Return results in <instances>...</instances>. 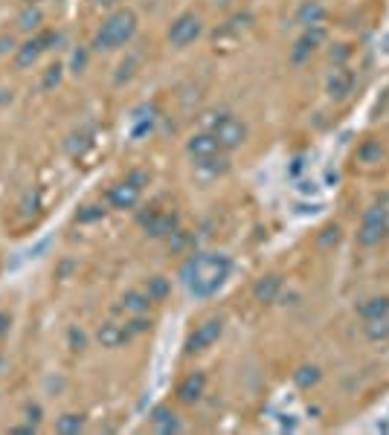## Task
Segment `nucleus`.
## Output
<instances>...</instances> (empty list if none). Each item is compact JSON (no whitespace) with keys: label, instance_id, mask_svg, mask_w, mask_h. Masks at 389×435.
Segmentation results:
<instances>
[{"label":"nucleus","instance_id":"obj_10","mask_svg":"<svg viewBox=\"0 0 389 435\" xmlns=\"http://www.w3.org/2000/svg\"><path fill=\"white\" fill-rule=\"evenodd\" d=\"M352 90H354V72H352L349 67H343V64H337V67L331 70L328 82H326L328 99L343 102V99H349V96H352Z\"/></svg>","mask_w":389,"mask_h":435},{"label":"nucleus","instance_id":"obj_12","mask_svg":"<svg viewBox=\"0 0 389 435\" xmlns=\"http://www.w3.org/2000/svg\"><path fill=\"white\" fill-rule=\"evenodd\" d=\"M192 165H194V172H198L201 177L215 180V177H224V175L230 172V157H227V151H218V154H212V157H198V160H192Z\"/></svg>","mask_w":389,"mask_h":435},{"label":"nucleus","instance_id":"obj_4","mask_svg":"<svg viewBox=\"0 0 389 435\" xmlns=\"http://www.w3.org/2000/svg\"><path fill=\"white\" fill-rule=\"evenodd\" d=\"M56 44H61V35L58 32H53V30H41L38 35H32L30 41H23L18 50H15V67L18 70H27V67H32L47 50H53Z\"/></svg>","mask_w":389,"mask_h":435},{"label":"nucleus","instance_id":"obj_11","mask_svg":"<svg viewBox=\"0 0 389 435\" xmlns=\"http://www.w3.org/2000/svg\"><path fill=\"white\" fill-rule=\"evenodd\" d=\"M140 191L142 189H137V186H131L128 180H119V183H113L111 189H108V206L111 209H134L137 203H140Z\"/></svg>","mask_w":389,"mask_h":435},{"label":"nucleus","instance_id":"obj_28","mask_svg":"<svg viewBox=\"0 0 389 435\" xmlns=\"http://www.w3.org/2000/svg\"><path fill=\"white\" fill-rule=\"evenodd\" d=\"M340 238H343V229H340L337 224H328L317 232V247L320 250H334L340 244Z\"/></svg>","mask_w":389,"mask_h":435},{"label":"nucleus","instance_id":"obj_22","mask_svg":"<svg viewBox=\"0 0 389 435\" xmlns=\"http://www.w3.org/2000/svg\"><path fill=\"white\" fill-rule=\"evenodd\" d=\"M149 308H152V299L145 296V290H125L123 310H128V313H149Z\"/></svg>","mask_w":389,"mask_h":435},{"label":"nucleus","instance_id":"obj_29","mask_svg":"<svg viewBox=\"0 0 389 435\" xmlns=\"http://www.w3.org/2000/svg\"><path fill=\"white\" fill-rule=\"evenodd\" d=\"M102 218H105V209L96 206V203H90V206H82V209H79L76 221H79V224H96V221H102Z\"/></svg>","mask_w":389,"mask_h":435},{"label":"nucleus","instance_id":"obj_40","mask_svg":"<svg viewBox=\"0 0 389 435\" xmlns=\"http://www.w3.org/2000/svg\"><path fill=\"white\" fill-rule=\"evenodd\" d=\"M99 6H113V4H119V0H96Z\"/></svg>","mask_w":389,"mask_h":435},{"label":"nucleus","instance_id":"obj_19","mask_svg":"<svg viewBox=\"0 0 389 435\" xmlns=\"http://www.w3.org/2000/svg\"><path fill=\"white\" fill-rule=\"evenodd\" d=\"M297 20L302 23V27H320V23L326 20V6L320 4V0H305V4L297 9Z\"/></svg>","mask_w":389,"mask_h":435},{"label":"nucleus","instance_id":"obj_6","mask_svg":"<svg viewBox=\"0 0 389 435\" xmlns=\"http://www.w3.org/2000/svg\"><path fill=\"white\" fill-rule=\"evenodd\" d=\"M137 224L149 232L152 238H168L172 232L180 229V218H178V212H163V209L149 206V212L137 215Z\"/></svg>","mask_w":389,"mask_h":435},{"label":"nucleus","instance_id":"obj_20","mask_svg":"<svg viewBox=\"0 0 389 435\" xmlns=\"http://www.w3.org/2000/svg\"><path fill=\"white\" fill-rule=\"evenodd\" d=\"M357 317L366 320H378V317H389V296H372L363 305H357Z\"/></svg>","mask_w":389,"mask_h":435},{"label":"nucleus","instance_id":"obj_32","mask_svg":"<svg viewBox=\"0 0 389 435\" xmlns=\"http://www.w3.org/2000/svg\"><path fill=\"white\" fill-rule=\"evenodd\" d=\"M125 180L131 183V186H137V189H142V186H149V172H142V168H134V172H128L125 175Z\"/></svg>","mask_w":389,"mask_h":435},{"label":"nucleus","instance_id":"obj_37","mask_svg":"<svg viewBox=\"0 0 389 435\" xmlns=\"http://www.w3.org/2000/svg\"><path fill=\"white\" fill-rule=\"evenodd\" d=\"M6 50H18V46H15V38H12V35H0V56H4Z\"/></svg>","mask_w":389,"mask_h":435},{"label":"nucleus","instance_id":"obj_15","mask_svg":"<svg viewBox=\"0 0 389 435\" xmlns=\"http://www.w3.org/2000/svg\"><path fill=\"white\" fill-rule=\"evenodd\" d=\"M154 125H157V108H154V105L140 108V111L134 113V119H131V139H134V142L145 139V137L154 131Z\"/></svg>","mask_w":389,"mask_h":435},{"label":"nucleus","instance_id":"obj_21","mask_svg":"<svg viewBox=\"0 0 389 435\" xmlns=\"http://www.w3.org/2000/svg\"><path fill=\"white\" fill-rule=\"evenodd\" d=\"M363 334H366L369 343H386L389 340V317L366 320V322H363Z\"/></svg>","mask_w":389,"mask_h":435},{"label":"nucleus","instance_id":"obj_8","mask_svg":"<svg viewBox=\"0 0 389 435\" xmlns=\"http://www.w3.org/2000/svg\"><path fill=\"white\" fill-rule=\"evenodd\" d=\"M221 334H224V320H218V317L204 320L201 325H194V331L186 336L183 351L186 354H201V351H206L209 346H215L218 340H221Z\"/></svg>","mask_w":389,"mask_h":435},{"label":"nucleus","instance_id":"obj_1","mask_svg":"<svg viewBox=\"0 0 389 435\" xmlns=\"http://www.w3.org/2000/svg\"><path fill=\"white\" fill-rule=\"evenodd\" d=\"M233 273V258L227 253H194L183 261L180 282L194 299H209L227 284Z\"/></svg>","mask_w":389,"mask_h":435},{"label":"nucleus","instance_id":"obj_27","mask_svg":"<svg viewBox=\"0 0 389 435\" xmlns=\"http://www.w3.org/2000/svg\"><path fill=\"white\" fill-rule=\"evenodd\" d=\"M357 160L360 163H381L383 160V145L378 142V139H366V142H363L360 145V149H357Z\"/></svg>","mask_w":389,"mask_h":435},{"label":"nucleus","instance_id":"obj_2","mask_svg":"<svg viewBox=\"0 0 389 435\" xmlns=\"http://www.w3.org/2000/svg\"><path fill=\"white\" fill-rule=\"evenodd\" d=\"M134 32H137V15L131 9H116L102 20L99 32L93 38V50L113 53L119 46H125L134 38Z\"/></svg>","mask_w":389,"mask_h":435},{"label":"nucleus","instance_id":"obj_41","mask_svg":"<svg viewBox=\"0 0 389 435\" xmlns=\"http://www.w3.org/2000/svg\"><path fill=\"white\" fill-rule=\"evenodd\" d=\"M23 4H27V6H38V4H41V0H23Z\"/></svg>","mask_w":389,"mask_h":435},{"label":"nucleus","instance_id":"obj_34","mask_svg":"<svg viewBox=\"0 0 389 435\" xmlns=\"http://www.w3.org/2000/svg\"><path fill=\"white\" fill-rule=\"evenodd\" d=\"M85 346H87V336L79 328H70V348L73 351H85Z\"/></svg>","mask_w":389,"mask_h":435},{"label":"nucleus","instance_id":"obj_38","mask_svg":"<svg viewBox=\"0 0 389 435\" xmlns=\"http://www.w3.org/2000/svg\"><path fill=\"white\" fill-rule=\"evenodd\" d=\"M9 325H12V320H9V313H4V310H0V340H4V336L9 334Z\"/></svg>","mask_w":389,"mask_h":435},{"label":"nucleus","instance_id":"obj_30","mask_svg":"<svg viewBox=\"0 0 389 435\" xmlns=\"http://www.w3.org/2000/svg\"><path fill=\"white\" fill-rule=\"evenodd\" d=\"M61 72H64V67L61 64H53V67H47V72H44V82H41V87L44 90H53L58 82H61Z\"/></svg>","mask_w":389,"mask_h":435},{"label":"nucleus","instance_id":"obj_3","mask_svg":"<svg viewBox=\"0 0 389 435\" xmlns=\"http://www.w3.org/2000/svg\"><path fill=\"white\" fill-rule=\"evenodd\" d=\"M201 125H204V131H209L218 139L221 151H235V149H241V145L247 142V125L241 122V119H235L233 113H227V111L204 113Z\"/></svg>","mask_w":389,"mask_h":435},{"label":"nucleus","instance_id":"obj_17","mask_svg":"<svg viewBox=\"0 0 389 435\" xmlns=\"http://www.w3.org/2000/svg\"><path fill=\"white\" fill-rule=\"evenodd\" d=\"M279 294H282V279H279L276 273H271V276H261V279L253 284V296H256V302H261V305H271V302H276V299H279Z\"/></svg>","mask_w":389,"mask_h":435},{"label":"nucleus","instance_id":"obj_13","mask_svg":"<svg viewBox=\"0 0 389 435\" xmlns=\"http://www.w3.org/2000/svg\"><path fill=\"white\" fill-rule=\"evenodd\" d=\"M96 340H99L102 348H119L131 340V331L119 322H102L99 331H96Z\"/></svg>","mask_w":389,"mask_h":435},{"label":"nucleus","instance_id":"obj_43","mask_svg":"<svg viewBox=\"0 0 389 435\" xmlns=\"http://www.w3.org/2000/svg\"><path fill=\"white\" fill-rule=\"evenodd\" d=\"M0 372H4V357H0Z\"/></svg>","mask_w":389,"mask_h":435},{"label":"nucleus","instance_id":"obj_14","mask_svg":"<svg viewBox=\"0 0 389 435\" xmlns=\"http://www.w3.org/2000/svg\"><path fill=\"white\" fill-rule=\"evenodd\" d=\"M204 389H206V374H204V372H189V374L178 383V398H180L183 403H194V401H201Z\"/></svg>","mask_w":389,"mask_h":435},{"label":"nucleus","instance_id":"obj_39","mask_svg":"<svg viewBox=\"0 0 389 435\" xmlns=\"http://www.w3.org/2000/svg\"><path fill=\"white\" fill-rule=\"evenodd\" d=\"M346 56H349L346 44H337V50H331V58H337V61H346Z\"/></svg>","mask_w":389,"mask_h":435},{"label":"nucleus","instance_id":"obj_16","mask_svg":"<svg viewBox=\"0 0 389 435\" xmlns=\"http://www.w3.org/2000/svg\"><path fill=\"white\" fill-rule=\"evenodd\" d=\"M186 151H189L192 160H198V157H212V154H218V151H221V145H218V139H215L209 131H201V134L189 137Z\"/></svg>","mask_w":389,"mask_h":435},{"label":"nucleus","instance_id":"obj_25","mask_svg":"<svg viewBox=\"0 0 389 435\" xmlns=\"http://www.w3.org/2000/svg\"><path fill=\"white\" fill-rule=\"evenodd\" d=\"M82 429H85V415H79V412H67L56 421V432H61V435H79Z\"/></svg>","mask_w":389,"mask_h":435},{"label":"nucleus","instance_id":"obj_5","mask_svg":"<svg viewBox=\"0 0 389 435\" xmlns=\"http://www.w3.org/2000/svg\"><path fill=\"white\" fill-rule=\"evenodd\" d=\"M389 235V209L386 206H372L366 209L357 229V244L360 247H375Z\"/></svg>","mask_w":389,"mask_h":435},{"label":"nucleus","instance_id":"obj_36","mask_svg":"<svg viewBox=\"0 0 389 435\" xmlns=\"http://www.w3.org/2000/svg\"><path fill=\"white\" fill-rule=\"evenodd\" d=\"M23 415H27V421L38 424V421H41V406H38V403H27V409H23Z\"/></svg>","mask_w":389,"mask_h":435},{"label":"nucleus","instance_id":"obj_33","mask_svg":"<svg viewBox=\"0 0 389 435\" xmlns=\"http://www.w3.org/2000/svg\"><path fill=\"white\" fill-rule=\"evenodd\" d=\"M87 58H90V53H87V50H76V53H73V58H70L73 72H82V70L87 67Z\"/></svg>","mask_w":389,"mask_h":435},{"label":"nucleus","instance_id":"obj_18","mask_svg":"<svg viewBox=\"0 0 389 435\" xmlns=\"http://www.w3.org/2000/svg\"><path fill=\"white\" fill-rule=\"evenodd\" d=\"M152 427L160 435H172V432H180L183 429L178 412H175V409H168V406H157L154 409V412H152Z\"/></svg>","mask_w":389,"mask_h":435},{"label":"nucleus","instance_id":"obj_42","mask_svg":"<svg viewBox=\"0 0 389 435\" xmlns=\"http://www.w3.org/2000/svg\"><path fill=\"white\" fill-rule=\"evenodd\" d=\"M218 4H221V6H227V4H233V0H218Z\"/></svg>","mask_w":389,"mask_h":435},{"label":"nucleus","instance_id":"obj_9","mask_svg":"<svg viewBox=\"0 0 389 435\" xmlns=\"http://www.w3.org/2000/svg\"><path fill=\"white\" fill-rule=\"evenodd\" d=\"M326 41V30H323V23L320 27H305V32L297 38V44L290 46V61L294 64H302V61H308L311 56H314V50Z\"/></svg>","mask_w":389,"mask_h":435},{"label":"nucleus","instance_id":"obj_31","mask_svg":"<svg viewBox=\"0 0 389 435\" xmlns=\"http://www.w3.org/2000/svg\"><path fill=\"white\" fill-rule=\"evenodd\" d=\"M125 328L131 331V336H137V334H145L152 328V320L145 317V313H134V320L131 322H125Z\"/></svg>","mask_w":389,"mask_h":435},{"label":"nucleus","instance_id":"obj_23","mask_svg":"<svg viewBox=\"0 0 389 435\" xmlns=\"http://www.w3.org/2000/svg\"><path fill=\"white\" fill-rule=\"evenodd\" d=\"M168 294H172V282H168L166 276H152L149 282H145V296H149L152 302H163Z\"/></svg>","mask_w":389,"mask_h":435},{"label":"nucleus","instance_id":"obj_24","mask_svg":"<svg viewBox=\"0 0 389 435\" xmlns=\"http://www.w3.org/2000/svg\"><path fill=\"white\" fill-rule=\"evenodd\" d=\"M323 380V372H320V366H300L297 372H294V383L300 386V389H311V386H317Z\"/></svg>","mask_w":389,"mask_h":435},{"label":"nucleus","instance_id":"obj_35","mask_svg":"<svg viewBox=\"0 0 389 435\" xmlns=\"http://www.w3.org/2000/svg\"><path fill=\"white\" fill-rule=\"evenodd\" d=\"M134 67H137V61H134V58H128V61H123V64H119L116 82H119V84H123V82H128V79L134 76Z\"/></svg>","mask_w":389,"mask_h":435},{"label":"nucleus","instance_id":"obj_26","mask_svg":"<svg viewBox=\"0 0 389 435\" xmlns=\"http://www.w3.org/2000/svg\"><path fill=\"white\" fill-rule=\"evenodd\" d=\"M41 20H44V15H41V9L38 6H27L20 15H18V30H23V32H35L38 27H41Z\"/></svg>","mask_w":389,"mask_h":435},{"label":"nucleus","instance_id":"obj_7","mask_svg":"<svg viewBox=\"0 0 389 435\" xmlns=\"http://www.w3.org/2000/svg\"><path fill=\"white\" fill-rule=\"evenodd\" d=\"M201 32H204V20L194 12H183V15H178L172 20V27H168V44L178 46V50H183V46L198 41Z\"/></svg>","mask_w":389,"mask_h":435}]
</instances>
